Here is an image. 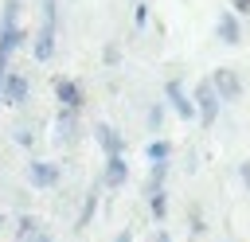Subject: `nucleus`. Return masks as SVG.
<instances>
[{"mask_svg": "<svg viewBox=\"0 0 250 242\" xmlns=\"http://www.w3.org/2000/svg\"><path fill=\"white\" fill-rule=\"evenodd\" d=\"M20 0H4V23H0V66L8 70V59L12 51L23 43V31H20Z\"/></svg>", "mask_w": 250, "mask_h": 242, "instance_id": "1", "label": "nucleus"}, {"mask_svg": "<svg viewBox=\"0 0 250 242\" xmlns=\"http://www.w3.org/2000/svg\"><path fill=\"white\" fill-rule=\"evenodd\" d=\"M55 35H59V0H43V27L35 35V59L51 62L55 55Z\"/></svg>", "mask_w": 250, "mask_h": 242, "instance_id": "2", "label": "nucleus"}, {"mask_svg": "<svg viewBox=\"0 0 250 242\" xmlns=\"http://www.w3.org/2000/svg\"><path fill=\"white\" fill-rule=\"evenodd\" d=\"M191 101H195V117L211 129V125L219 121V94H215V86H211V82H199L195 94H191Z\"/></svg>", "mask_w": 250, "mask_h": 242, "instance_id": "3", "label": "nucleus"}, {"mask_svg": "<svg viewBox=\"0 0 250 242\" xmlns=\"http://www.w3.org/2000/svg\"><path fill=\"white\" fill-rule=\"evenodd\" d=\"M55 98H59V105H62L66 117H74V113L82 109V86H78L74 78H66V74L55 78Z\"/></svg>", "mask_w": 250, "mask_h": 242, "instance_id": "4", "label": "nucleus"}, {"mask_svg": "<svg viewBox=\"0 0 250 242\" xmlns=\"http://www.w3.org/2000/svg\"><path fill=\"white\" fill-rule=\"evenodd\" d=\"M207 82H211V86H215V94H219V98H227V101H238V98H242V78H238L234 70H227V66H219Z\"/></svg>", "mask_w": 250, "mask_h": 242, "instance_id": "5", "label": "nucleus"}, {"mask_svg": "<svg viewBox=\"0 0 250 242\" xmlns=\"http://www.w3.org/2000/svg\"><path fill=\"white\" fill-rule=\"evenodd\" d=\"M164 94H168V101H172V109L184 117V121H191L195 117V101L184 94V86H180V78H168V86H164Z\"/></svg>", "mask_w": 250, "mask_h": 242, "instance_id": "6", "label": "nucleus"}, {"mask_svg": "<svg viewBox=\"0 0 250 242\" xmlns=\"http://www.w3.org/2000/svg\"><path fill=\"white\" fill-rule=\"evenodd\" d=\"M0 98L8 101V105H20L23 98H27V78L23 74H4V82H0Z\"/></svg>", "mask_w": 250, "mask_h": 242, "instance_id": "7", "label": "nucleus"}, {"mask_svg": "<svg viewBox=\"0 0 250 242\" xmlns=\"http://www.w3.org/2000/svg\"><path fill=\"white\" fill-rule=\"evenodd\" d=\"M94 137H98V144H102L105 156H121V152H125V141H121V133H117L113 125H98Z\"/></svg>", "mask_w": 250, "mask_h": 242, "instance_id": "8", "label": "nucleus"}, {"mask_svg": "<svg viewBox=\"0 0 250 242\" xmlns=\"http://www.w3.org/2000/svg\"><path fill=\"white\" fill-rule=\"evenodd\" d=\"M215 31H219V39H223V43H230V47L242 39V27H238V16H234V12H219Z\"/></svg>", "mask_w": 250, "mask_h": 242, "instance_id": "9", "label": "nucleus"}, {"mask_svg": "<svg viewBox=\"0 0 250 242\" xmlns=\"http://www.w3.org/2000/svg\"><path fill=\"white\" fill-rule=\"evenodd\" d=\"M125 176H129V168H125V152H121V156H105V183H109V187H121Z\"/></svg>", "mask_w": 250, "mask_h": 242, "instance_id": "10", "label": "nucleus"}, {"mask_svg": "<svg viewBox=\"0 0 250 242\" xmlns=\"http://www.w3.org/2000/svg\"><path fill=\"white\" fill-rule=\"evenodd\" d=\"M55 180H59V172H55L51 164L31 160V183H39V187H55Z\"/></svg>", "mask_w": 250, "mask_h": 242, "instance_id": "11", "label": "nucleus"}, {"mask_svg": "<svg viewBox=\"0 0 250 242\" xmlns=\"http://www.w3.org/2000/svg\"><path fill=\"white\" fill-rule=\"evenodd\" d=\"M168 156H172V144L168 141H152L148 144V160L152 164H168Z\"/></svg>", "mask_w": 250, "mask_h": 242, "instance_id": "12", "label": "nucleus"}, {"mask_svg": "<svg viewBox=\"0 0 250 242\" xmlns=\"http://www.w3.org/2000/svg\"><path fill=\"white\" fill-rule=\"evenodd\" d=\"M152 191V215H156V222H164V215H168V203H164V187H148Z\"/></svg>", "mask_w": 250, "mask_h": 242, "instance_id": "13", "label": "nucleus"}, {"mask_svg": "<svg viewBox=\"0 0 250 242\" xmlns=\"http://www.w3.org/2000/svg\"><path fill=\"white\" fill-rule=\"evenodd\" d=\"M94 207H98V195H86V203H82V215H78V226H86V222H90Z\"/></svg>", "mask_w": 250, "mask_h": 242, "instance_id": "14", "label": "nucleus"}, {"mask_svg": "<svg viewBox=\"0 0 250 242\" xmlns=\"http://www.w3.org/2000/svg\"><path fill=\"white\" fill-rule=\"evenodd\" d=\"M35 230H39V226H35V219H20V242H23V238H31Z\"/></svg>", "mask_w": 250, "mask_h": 242, "instance_id": "15", "label": "nucleus"}, {"mask_svg": "<svg viewBox=\"0 0 250 242\" xmlns=\"http://www.w3.org/2000/svg\"><path fill=\"white\" fill-rule=\"evenodd\" d=\"M234 16H250V0H227Z\"/></svg>", "mask_w": 250, "mask_h": 242, "instance_id": "16", "label": "nucleus"}, {"mask_svg": "<svg viewBox=\"0 0 250 242\" xmlns=\"http://www.w3.org/2000/svg\"><path fill=\"white\" fill-rule=\"evenodd\" d=\"M160 117H164V109H160V105H152V109H148V125H152V129H160Z\"/></svg>", "mask_w": 250, "mask_h": 242, "instance_id": "17", "label": "nucleus"}, {"mask_svg": "<svg viewBox=\"0 0 250 242\" xmlns=\"http://www.w3.org/2000/svg\"><path fill=\"white\" fill-rule=\"evenodd\" d=\"M238 176H242V183H246V187H250V160H246V164H242V168H238Z\"/></svg>", "mask_w": 250, "mask_h": 242, "instance_id": "18", "label": "nucleus"}, {"mask_svg": "<svg viewBox=\"0 0 250 242\" xmlns=\"http://www.w3.org/2000/svg\"><path fill=\"white\" fill-rule=\"evenodd\" d=\"M23 242H51V234H43V230H35L31 238H23Z\"/></svg>", "mask_w": 250, "mask_h": 242, "instance_id": "19", "label": "nucleus"}, {"mask_svg": "<svg viewBox=\"0 0 250 242\" xmlns=\"http://www.w3.org/2000/svg\"><path fill=\"white\" fill-rule=\"evenodd\" d=\"M113 242H133V234H129V230H121V234H117Z\"/></svg>", "mask_w": 250, "mask_h": 242, "instance_id": "20", "label": "nucleus"}, {"mask_svg": "<svg viewBox=\"0 0 250 242\" xmlns=\"http://www.w3.org/2000/svg\"><path fill=\"white\" fill-rule=\"evenodd\" d=\"M156 242H172V238H168V230H160V234H156Z\"/></svg>", "mask_w": 250, "mask_h": 242, "instance_id": "21", "label": "nucleus"}]
</instances>
